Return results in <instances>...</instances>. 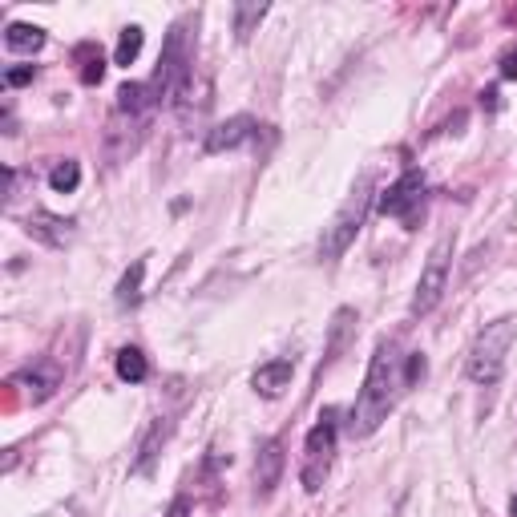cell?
Wrapping results in <instances>:
<instances>
[{"label": "cell", "mask_w": 517, "mask_h": 517, "mask_svg": "<svg viewBox=\"0 0 517 517\" xmlns=\"http://www.w3.org/2000/svg\"><path fill=\"white\" fill-rule=\"evenodd\" d=\"M263 17H267V5H235V33H239V41H247Z\"/></svg>", "instance_id": "cell-20"}, {"label": "cell", "mask_w": 517, "mask_h": 517, "mask_svg": "<svg viewBox=\"0 0 517 517\" xmlns=\"http://www.w3.org/2000/svg\"><path fill=\"white\" fill-rule=\"evenodd\" d=\"M150 376V360H146V352L142 348H122L118 352V380H126V384H142Z\"/></svg>", "instance_id": "cell-15"}, {"label": "cell", "mask_w": 517, "mask_h": 517, "mask_svg": "<svg viewBox=\"0 0 517 517\" xmlns=\"http://www.w3.org/2000/svg\"><path fill=\"white\" fill-rule=\"evenodd\" d=\"M259 134V122L255 118H247V114H235V118H227V122H219L211 134H206V154H223V150H239V146H247L251 138Z\"/></svg>", "instance_id": "cell-8"}, {"label": "cell", "mask_w": 517, "mask_h": 517, "mask_svg": "<svg viewBox=\"0 0 517 517\" xmlns=\"http://www.w3.org/2000/svg\"><path fill=\"white\" fill-rule=\"evenodd\" d=\"M162 517H190V497H186V493H178V497L170 501V509L162 513Z\"/></svg>", "instance_id": "cell-23"}, {"label": "cell", "mask_w": 517, "mask_h": 517, "mask_svg": "<svg viewBox=\"0 0 517 517\" xmlns=\"http://www.w3.org/2000/svg\"><path fill=\"white\" fill-rule=\"evenodd\" d=\"M142 279H146V263L134 259V263L126 267V275L118 279V303H122V307H138V299H142Z\"/></svg>", "instance_id": "cell-17"}, {"label": "cell", "mask_w": 517, "mask_h": 517, "mask_svg": "<svg viewBox=\"0 0 517 517\" xmlns=\"http://www.w3.org/2000/svg\"><path fill=\"white\" fill-rule=\"evenodd\" d=\"M501 77H505V81H513V77H517V45L501 57Z\"/></svg>", "instance_id": "cell-24"}, {"label": "cell", "mask_w": 517, "mask_h": 517, "mask_svg": "<svg viewBox=\"0 0 517 517\" xmlns=\"http://www.w3.org/2000/svg\"><path fill=\"white\" fill-rule=\"evenodd\" d=\"M291 376H295V364L279 356V360H267V364H259V372L251 376V384H255V392H259V396L275 400V396H283V392L291 388Z\"/></svg>", "instance_id": "cell-10"}, {"label": "cell", "mask_w": 517, "mask_h": 517, "mask_svg": "<svg viewBox=\"0 0 517 517\" xmlns=\"http://www.w3.org/2000/svg\"><path fill=\"white\" fill-rule=\"evenodd\" d=\"M33 73H37L33 65H17V69H9V73H5V85H29V81H33Z\"/></svg>", "instance_id": "cell-22"}, {"label": "cell", "mask_w": 517, "mask_h": 517, "mask_svg": "<svg viewBox=\"0 0 517 517\" xmlns=\"http://www.w3.org/2000/svg\"><path fill=\"white\" fill-rule=\"evenodd\" d=\"M336 441H340V425H336V412H324V417L312 425L303 441V465H299V481L307 493H320L328 473H332V461H336Z\"/></svg>", "instance_id": "cell-2"}, {"label": "cell", "mask_w": 517, "mask_h": 517, "mask_svg": "<svg viewBox=\"0 0 517 517\" xmlns=\"http://www.w3.org/2000/svg\"><path fill=\"white\" fill-rule=\"evenodd\" d=\"M513 336H517V320H497V324H489V328L473 340V348H469V380H477V384H485V388L497 384L501 372H505V356H509Z\"/></svg>", "instance_id": "cell-3"}, {"label": "cell", "mask_w": 517, "mask_h": 517, "mask_svg": "<svg viewBox=\"0 0 517 517\" xmlns=\"http://www.w3.org/2000/svg\"><path fill=\"white\" fill-rule=\"evenodd\" d=\"M408 388V376H404V356L396 352L392 340H380L376 344V356L368 364V376H364V388L352 404V437H368L376 433L384 421H388V412L396 404V396Z\"/></svg>", "instance_id": "cell-1"}, {"label": "cell", "mask_w": 517, "mask_h": 517, "mask_svg": "<svg viewBox=\"0 0 517 517\" xmlns=\"http://www.w3.org/2000/svg\"><path fill=\"white\" fill-rule=\"evenodd\" d=\"M73 219H61V215H49V211H37V215H29V223H25V231L33 235V239H41V243H49V247H65L69 239H73Z\"/></svg>", "instance_id": "cell-11"}, {"label": "cell", "mask_w": 517, "mask_h": 517, "mask_svg": "<svg viewBox=\"0 0 517 517\" xmlns=\"http://www.w3.org/2000/svg\"><path fill=\"white\" fill-rule=\"evenodd\" d=\"M421 202H425V174H421V170H404V174L380 194V211H384L388 219L412 223V215H417Z\"/></svg>", "instance_id": "cell-7"}, {"label": "cell", "mask_w": 517, "mask_h": 517, "mask_svg": "<svg viewBox=\"0 0 517 517\" xmlns=\"http://www.w3.org/2000/svg\"><path fill=\"white\" fill-rule=\"evenodd\" d=\"M166 437H170V421H154V425L146 429V437H142V445H138V457H134V473H150V469H154V461H158Z\"/></svg>", "instance_id": "cell-13"}, {"label": "cell", "mask_w": 517, "mask_h": 517, "mask_svg": "<svg viewBox=\"0 0 517 517\" xmlns=\"http://www.w3.org/2000/svg\"><path fill=\"white\" fill-rule=\"evenodd\" d=\"M5 45L13 49V53H37L41 45H45V29H37V25H9V33H5Z\"/></svg>", "instance_id": "cell-16"}, {"label": "cell", "mask_w": 517, "mask_h": 517, "mask_svg": "<svg viewBox=\"0 0 517 517\" xmlns=\"http://www.w3.org/2000/svg\"><path fill=\"white\" fill-rule=\"evenodd\" d=\"M368 202H372V178H360V186L348 194V202L340 206V215L324 227V239H320V259H340L352 239L360 235L364 227V215H368Z\"/></svg>", "instance_id": "cell-4"}, {"label": "cell", "mask_w": 517, "mask_h": 517, "mask_svg": "<svg viewBox=\"0 0 517 517\" xmlns=\"http://www.w3.org/2000/svg\"><path fill=\"white\" fill-rule=\"evenodd\" d=\"M142 53V25H126L122 37H118V49H114V61L118 65H134Z\"/></svg>", "instance_id": "cell-18"}, {"label": "cell", "mask_w": 517, "mask_h": 517, "mask_svg": "<svg viewBox=\"0 0 517 517\" xmlns=\"http://www.w3.org/2000/svg\"><path fill=\"white\" fill-rule=\"evenodd\" d=\"M81 57H85V65H81V81H85V85H97L101 77H106V57L93 53L89 45H81Z\"/></svg>", "instance_id": "cell-21"}, {"label": "cell", "mask_w": 517, "mask_h": 517, "mask_svg": "<svg viewBox=\"0 0 517 517\" xmlns=\"http://www.w3.org/2000/svg\"><path fill=\"white\" fill-rule=\"evenodd\" d=\"M13 384H17V388H29L33 400H45V396H53V388H57V368L37 364V368H29V372H17Z\"/></svg>", "instance_id": "cell-14"}, {"label": "cell", "mask_w": 517, "mask_h": 517, "mask_svg": "<svg viewBox=\"0 0 517 517\" xmlns=\"http://www.w3.org/2000/svg\"><path fill=\"white\" fill-rule=\"evenodd\" d=\"M449 255H453V239H441L433 247V255H429L421 279H417V295H412V303H408L412 316H429L433 307L441 303V295L449 287Z\"/></svg>", "instance_id": "cell-6"}, {"label": "cell", "mask_w": 517, "mask_h": 517, "mask_svg": "<svg viewBox=\"0 0 517 517\" xmlns=\"http://www.w3.org/2000/svg\"><path fill=\"white\" fill-rule=\"evenodd\" d=\"M190 49H186V25H174L170 37H166V49L158 57V69H154V81H150V93L154 101H174V93L182 89V81L190 77Z\"/></svg>", "instance_id": "cell-5"}, {"label": "cell", "mask_w": 517, "mask_h": 517, "mask_svg": "<svg viewBox=\"0 0 517 517\" xmlns=\"http://www.w3.org/2000/svg\"><path fill=\"white\" fill-rule=\"evenodd\" d=\"M150 106H158L154 93H150V85H142V81H126V85L118 89V114H122V118L142 122Z\"/></svg>", "instance_id": "cell-12"}, {"label": "cell", "mask_w": 517, "mask_h": 517, "mask_svg": "<svg viewBox=\"0 0 517 517\" xmlns=\"http://www.w3.org/2000/svg\"><path fill=\"white\" fill-rule=\"evenodd\" d=\"M77 182H81V166H77L73 158L57 162V166L49 170V186H53L57 194H73V190H77Z\"/></svg>", "instance_id": "cell-19"}, {"label": "cell", "mask_w": 517, "mask_h": 517, "mask_svg": "<svg viewBox=\"0 0 517 517\" xmlns=\"http://www.w3.org/2000/svg\"><path fill=\"white\" fill-rule=\"evenodd\" d=\"M509 513H513V517H517V493H513V501H509Z\"/></svg>", "instance_id": "cell-25"}, {"label": "cell", "mask_w": 517, "mask_h": 517, "mask_svg": "<svg viewBox=\"0 0 517 517\" xmlns=\"http://www.w3.org/2000/svg\"><path fill=\"white\" fill-rule=\"evenodd\" d=\"M279 477H283V441L271 437V441L259 445V453H255V493H259V497H271L275 485H279Z\"/></svg>", "instance_id": "cell-9"}]
</instances>
